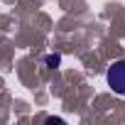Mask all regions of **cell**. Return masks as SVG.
Wrapping results in <instances>:
<instances>
[{
	"mask_svg": "<svg viewBox=\"0 0 125 125\" xmlns=\"http://www.w3.org/2000/svg\"><path fill=\"white\" fill-rule=\"evenodd\" d=\"M108 86L118 93V96H125V59H118L108 66Z\"/></svg>",
	"mask_w": 125,
	"mask_h": 125,
	"instance_id": "1",
	"label": "cell"
},
{
	"mask_svg": "<svg viewBox=\"0 0 125 125\" xmlns=\"http://www.w3.org/2000/svg\"><path fill=\"white\" fill-rule=\"evenodd\" d=\"M44 64H47V69H59L61 56H59V54H47V56H44Z\"/></svg>",
	"mask_w": 125,
	"mask_h": 125,
	"instance_id": "2",
	"label": "cell"
}]
</instances>
